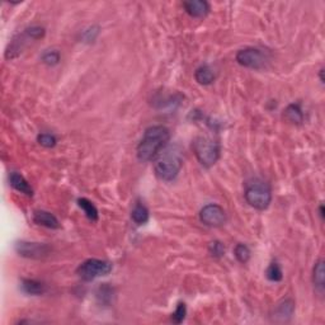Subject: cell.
I'll return each instance as SVG.
<instances>
[{"label": "cell", "instance_id": "obj_25", "mask_svg": "<svg viewBox=\"0 0 325 325\" xmlns=\"http://www.w3.org/2000/svg\"><path fill=\"white\" fill-rule=\"evenodd\" d=\"M24 33L28 36V38H31V40H40V38H42L43 36H45L46 31L45 28L41 27V25H32V27L27 28Z\"/></svg>", "mask_w": 325, "mask_h": 325}, {"label": "cell", "instance_id": "obj_19", "mask_svg": "<svg viewBox=\"0 0 325 325\" xmlns=\"http://www.w3.org/2000/svg\"><path fill=\"white\" fill-rule=\"evenodd\" d=\"M113 288H112L108 283H103V285L98 287L96 296L97 299H98L99 303L103 304V305H109V304L112 303V300H113Z\"/></svg>", "mask_w": 325, "mask_h": 325}, {"label": "cell", "instance_id": "obj_26", "mask_svg": "<svg viewBox=\"0 0 325 325\" xmlns=\"http://www.w3.org/2000/svg\"><path fill=\"white\" fill-rule=\"evenodd\" d=\"M37 141L43 147H53L56 145V142H57V140L51 134H40L37 136Z\"/></svg>", "mask_w": 325, "mask_h": 325}, {"label": "cell", "instance_id": "obj_11", "mask_svg": "<svg viewBox=\"0 0 325 325\" xmlns=\"http://www.w3.org/2000/svg\"><path fill=\"white\" fill-rule=\"evenodd\" d=\"M33 221L37 225H41V226H45L47 229H58L60 227V222H58L57 217L53 214L48 211H36L33 214Z\"/></svg>", "mask_w": 325, "mask_h": 325}, {"label": "cell", "instance_id": "obj_28", "mask_svg": "<svg viewBox=\"0 0 325 325\" xmlns=\"http://www.w3.org/2000/svg\"><path fill=\"white\" fill-rule=\"evenodd\" d=\"M319 214H320L321 219H323L324 217V206L323 204H320V207H319Z\"/></svg>", "mask_w": 325, "mask_h": 325}, {"label": "cell", "instance_id": "obj_13", "mask_svg": "<svg viewBox=\"0 0 325 325\" xmlns=\"http://www.w3.org/2000/svg\"><path fill=\"white\" fill-rule=\"evenodd\" d=\"M9 182H10V186L15 189V191L20 192V193L25 194V196H33V189L32 187L29 186L27 181H25L24 176L22 174L17 173V171H13L10 173L9 175Z\"/></svg>", "mask_w": 325, "mask_h": 325}, {"label": "cell", "instance_id": "obj_2", "mask_svg": "<svg viewBox=\"0 0 325 325\" xmlns=\"http://www.w3.org/2000/svg\"><path fill=\"white\" fill-rule=\"evenodd\" d=\"M182 165H183V160H182L181 153L170 147L163 153L162 157L155 163V174L162 181L171 182L178 176Z\"/></svg>", "mask_w": 325, "mask_h": 325}, {"label": "cell", "instance_id": "obj_24", "mask_svg": "<svg viewBox=\"0 0 325 325\" xmlns=\"http://www.w3.org/2000/svg\"><path fill=\"white\" fill-rule=\"evenodd\" d=\"M209 252L212 257L215 258H221L225 255V247L221 242L219 240H215L209 244Z\"/></svg>", "mask_w": 325, "mask_h": 325}, {"label": "cell", "instance_id": "obj_23", "mask_svg": "<svg viewBox=\"0 0 325 325\" xmlns=\"http://www.w3.org/2000/svg\"><path fill=\"white\" fill-rule=\"evenodd\" d=\"M187 315V306L184 303H179L178 306H176L175 311L171 314V321L175 324H181L183 323V320L186 319Z\"/></svg>", "mask_w": 325, "mask_h": 325}, {"label": "cell", "instance_id": "obj_29", "mask_svg": "<svg viewBox=\"0 0 325 325\" xmlns=\"http://www.w3.org/2000/svg\"><path fill=\"white\" fill-rule=\"evenodd\" d=\"M323 74H324V69H320V71H319V75H320V81H321V83H324Z\"/></svg>", "mask_w": 325, "mask_h": 325}, {"label": "cell", "instance_id": "obj_1", "mask_svg": "<svg viewBox=\"0 0 325 325\" xmlns=\"http://www.w3.org/2000/svg\"><path fill=\"white\" fill-rule=\"evenodd\" d=\"M170 140V132L165 126H150L137 145V158L141 162H150L159 155Z\"/></svg>", "mask_w": 325, "mask_h": 325}, {"label": "cell", "instance_id": "obj_9", "mask_svg": "<svg viewBox=\"0 0 325 325\" xmlns=\"http://www.w3.org/2000/svg\"><path fill=\"white\" fill-rule=\"evenodd\" d=\"M187 14L192 18H204L210 12V4L206 0H189L183 3Z\"/></svg>", "mask_w": 325, "mask_h": 325}, {"label": "cell", "instance_id": "obj_18", "mask_svg": "<svg viewBox=\"0 0 325 325\" xmlns=\"http://www.w3.org/2000/svg\"><path fill=\"white\" fill-rule=\"evenodd\" d=\"M78 204L79 207H80V209L84 211L85 216L88 217L92 222L98 221V217H99L98 210H97V207L94 206L93 202L89 201L88 198H79Z\"/></svg>", "mask_w": 325, "mask_h": 325}, {"label": "cell", "instance_id": "obj_27", "mask_svg": "<svg viewBox=\"0 0 325 325\" xmlns=\"http://www.w3.org/2000/svg\"><path fill=\"white\" fill-rule=\"evenodd\" d=\"M98 32H99L98 28H96V27L91 28V29L85 31V33H84V38H85L86 41H94L96 40L97 35H98Z\"/></svg>", "mask_w": 325, "mask_h": 325}, {"label": "cell", "instance_id": "obj_12", "mask_svg": "<svg viewBox=\"0 0 325 325\" xmlns=\"http://www.w3.org/2000/svg\"><path fill=\"white\" fill-rule=\"evenodd\" d=\"M20 290L24 292L25 295L32 296H40L46 292V285L43 282H40L37 280H31V278H24L20 282Z\"/></svg>", "mask_w": 325, "mask_h": 325}, {"label": "cell", "instance_id": "obj_8", "mask_svg": "<svg viewBox=\"0 0 325 325\" xmlns=\"http://www.w3.org/2000/svg\"><path fill=\"white\" fill-rule=\"evenodd\" d=\"M199 220L203 225L210 227H219L226 222V212L220 204H206L199 212Z\"/></svg>", "mask_w": 325, "mask_h": 325}, {"label": "cell", "instance_id": "obj_21", "mask_svg": "<svg viewBox=\"0 0 325 325\" xmlns=\"http://www.w3.org/2000/svg\"><path fill=\"white\" fill-rule=\"evenodd\" d=\"M234 254L235 258H237L240 263H243V264H245V263L250 259V249L248 248V245L245 244H238L237 247H235Z\"/></svg>", "mask_w": 325, "mask_h": 325}, {"label": "cell", "instance_id": "obj_17", "mask_svg": "<svg viewBox=\"0 0 325 325\" xmlns=\"http://www.w3.org/2000/svg\"><path fill=\"white\" fill-rule=\"evenodd\" d=\"M131 219L137 225L146 224L149 221V210L142 203H136L131 211Z\"/></svg>", "mask_w": 325, "mask_h": 325}, {"label": "cell", "instance_id": "obj_7", "mask_svg": "<svg viewBox=\"0 0 325 325\" xmlns=\"http://www.w3.org/2000/svg\"><path fill=\"white\" fill-rule=\"evenodd\" d=\"M14 249L20 257L28 258V259H42L47 257L51 252V248L43 243H32V242H17Z\"/></svg>", "mask_w": 325, "mask_h": 325}, {"label": "cell", "instance_id": "obj_14", "mask_svg": "<svg viewBox=\"0 0 325 325\" xmlns=\"http://www.w3.org/2000/svg\"><path fill=\"white\" fill-rule=\"evenodd\" d=\"M215 78H216V75H215L214 70L206 64L197 68L194 71V79L201 85H210V84L214 83Z\"/></svg>", "mask_w": 325, "mask_h": 325}, {"label": "cell", "instance_id": "obj_4", "mask_svg": "<svg viewBox=\"0 0 325 325\" xmlns=\"http://www.w3.org/2000/svg\"><path fill=\"white\" fill-rule=\"evenodd\" d=\"M193 153L196 155L197 160L203 165L204 168L215 165L220 157V145L216 141L206 136H198L194 139Z\"/></svg>", "mask_w": 325, "mask_h": 325}, {"label": "cell", "instance_id": "obj_22", "mask_svg": "<svg viewBox=\"0 0 325 325\" xmlns=\"http://www.w3.org/2000/svg\"><path fill=\"white\" fill-rule=\"evenodd\" d=\"M60 58L61 55L57 50H50L42 55V63L48 66H55L60 63Z\"/></svg>", "mask_w": 325, "mask_h": 325}, {"label": "cell", "instance_id": "obj_15", "mask_svg": "<svg viewBox=\"0 0 325 325\" xmlns=\"http://www.w3.org/2000/svg\"><path fill=\"white\" fill-rule=\"evenodd\" d=\"M283 116H285V119L287 120V121H290L291 124L301 125L304 122L303 109H301L300 104H298V103L288 104V106L286 107Z\"/></svg>", "mask_w": 325, "mask_h": 325}, {"label": "cell", "instance_id": "obj_3", "mask_svg": "<svg viewBox=\"0 0 325 325\" xmlns=\"http://www.w3.org/2000/svg\"><path fill=\"white\" fill-rule=\"evenodd\" d=\"M244 197L249 206H252L255 210H259V211H263V210L268 209V206L271 204L272 191H271V187L265 182L255 179V181L247 184Z\"/></svg>", "mask_w": 325, "mask_h": 325}, {"label": "cell", "instance_id": "obj_5", "mask_svg": "<svg viewBox=\"0 0 325 325\" xmlns=\"http://www.w3.org/2000/svg\"><path fill=\"white\" fill-rule=\"evenodd\" d=\"M112 268H113V265L108 260L93 258V259H86L85 262L81 263L78 267V270H76V273L83 281L91 282V281H94L96 278L109 275Z\"/></svg>", "mask_w": 325, "mask_h": 325}, {"label": "cell", "instance_id": "obj_16", "mask_svg": "<svg viewBox=\"0 0 325 325\" xmlns=\"http://www.w3.org/2000/svg\"><path fill=\"white\" fill-rule=\"evenodd\" d=\"M313 282L314 286L318 291L324 290V283H325V268H324V260L320 259L315 263L313 271Z\"/></svg>", "mask_w": 325, "mask_h": 325}, {"label": "cell", "instance_id": "obj_10", "mask_svg": "<svg viewBox=\"0 0 325 325\" xmlns=\"http://www.w3.org/2000/svg\"><path fill=\"white\" fill-rule=\"evenodd\" d=\"M295 311V303L291 299L283 300L276 306L275 311H273V320L276 321H287L290 320L291 316L293 315Z\"/></svg>", "mask_w": 325, "mask_h": 325}, {"label": "cell", "instance_id": "obj_6", "mask_svg": "<svg viewBox=\"0 0 325 325\" xmlns=\"http://www.w3.org/2000/svg\"><path fill=\"white\" fill-rule=\"evenodd\" d=\"M237 61L239 65L244 66V68L258 70V69L264 68L267 57H265L264 52L259 48L247 47L237 53Z\"/></svg>", "mask_w": 325, "mask_h": 325}, {"label": "cell", "instance_id": "obj_20", "mask_svg": "<svg viewBox=\"0 0 325 325\" xmlns=\"http://www.w3.org/2000/svg\"><path fill=\"white\" fill-rule=\"evenodd\" d=\"M265 276H267V278L271 282H280L283 278V272L281 270L280 264L277 262H273L268 265L267 271H265Z\"/></svg>", "mask_w": 325, "mask_h": 325}]
</instances>
